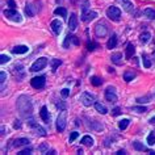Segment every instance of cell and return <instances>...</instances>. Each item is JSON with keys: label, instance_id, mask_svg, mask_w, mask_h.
<instances>
[{"label": "cell", "instance_id": "8fae6325", "mask_svg": "<svg viewBox=\"0 0 155 155\" xmlns=\"http://www.w3.org/2000/svg\"><path fill=\"white\" fill-rule=\"evenodd\" d=\"M117 3L118 4H121L122 5V8L126 11V12H133L134 11V5H133V3L129 2V0H117Z\"/></svg>", "mask_w": 155, "mask_h": 155}, {"label": "cell", "instance_id": "7402d4cb", "mask_svg": "<svg viewBox=\"0 0 155 155\" xmlns=\"http://www.w3.org/2000/svg\"><path fill=\"white\" fill-rule=\"evenodd\" d=\"M95 108H96V110H97L99 113H101V114H107L108 113L107 107L104 105V104H101V103H95Z\"/></svg>", "mask_w": 155, "mask_h": 155}, {"label": "cell", "instance_id": "ffe728a7", "mask_svg": "<svg viewBox=\"0 0 155 155\" xmlns=\"http://www.w3.org/2000/svg\"><path fill=\"white\" fill-rule=\"evenodd\" d=\"M29 139H26V138H18L16 139V141L13 142V146L15 147H21V146H28L29 145Z\"/></svg>", "mask_w": 155, "mask_h": 155}, {"label": "cell", "instance_id": "d4e9b609", "mask_svg": "<svg viewBox=\"0 0 155 155\" xmlns=\"http://www.w3.org/2000/svg\"><path fill=\"white\" fill-rule=\"evenodd\" d=\"M150 38H151V34L149 32H145L139 36V41H141L142 44H147V42L150 41Z\"/></svg>", "mask_w": 155, "mask_h": 155}, {"label": "cell", "instance_id": "3957f363", "mask_svg": "<svg viewBox=\"0 0 155 155\" xmlns=\"http://www.w3.org/2000/svg\"><path fill=\"white\" fill-rule=\"evenodd\" d=\"M46 64H48V58L41 57V58H38V59L34 62L32 66H30V71H32V72H37V71H40V70L45 68Z\"/></svg>", "mask_w": 155, "mask_h": 155}, {"label": "cell", "instance_id": "f6af8a7d", "mask_svg": "<svg viewBox=\"0 0 155 155\" xmlns=\"http://www.w3.org/2000/svg\"><path fill=\"white\" fill-rule=\"evenodd\" d=\"M120 113H121V109H120V108H114V109L112 110V114L113 116H118Z\"/></svg>", "mask_w": 155, "mask_h": 155}, {"label": "cell", "instance_id": "f5cc1de1", "mask_svg": "<svg viewBox=\"0 0 155 155\" xmlns=\"http://www.w3.org/2000/svg\"><path fill=\"white\" fill-rule=\"evenodd\" d=\"M150 122H151V124H155V117L151 118V120H150Z\"/></svg>", "mask_w": 155, "mask_h": 155}, {"label": "cell", "instance_id": "e575fe53", "mask_svg": "<svg viewBox=\"0 0 155 155\" xmlns=\"http://www.w3.org/2000/svg\"><path fill=\"white\" fill-rule=\"evenodd\" d=\"M11 61V58L8 55H5V54H2V57H0V63L4 64V63H8Z\"/></svg>", "mask_w": 155, "mask_h": 155}, {"label": "cell", "instance_id": "c3c4849f", "mask_svg": "<svg viewBox=\"0 0 155 155\" xmlns=\"http://www.w3.org/2000/svg\"><path fill=\"white\" fill-rule=\"evenodd\" d=\"M72 42H74L75 45L79 44V40H78V37H74V38H72Z\"/></svg>", "mask_w": 155, "mask_h": 155}, {"label": "cell", "instance_id": "484cf974", "mask_svg": "<svg viewBox=\"0 0 155 155\" xmlns=\"http://www.w3.org/2000/svg\"><path fill=\"white\" fill-rule=\"evenodd\" d=\"M50 63H51V71L55 72L57 68L62 64V61L61 59H51V61H50Z\"/></svg>", "mask_w": 155, "mask_h": 155}, {"label": "cell", "instance_id": "ac0fdd59", "mask_svg": "<svg viewBox=\"0 0 155 155\" xmlns=\"http://www.w3.org/2000/svg\"><path fill=\"white\" fill-rule=\"evenodd\" d=\"M134 53H135L134 45H133V44H127V46H126V54H125L126 59H130V58L134 55Z\"/></svg>", "mask_w": 155, "mask_h": 155}, {"label": "cell", "instance_id": "5b68a950", "mask_svg": "<svg viewBox=\"0 0 155 155\" xmlns=\"http://www.w3.org/2000/svg\"><path fill=\"white\" fill-rule=\"evenodd\" d=\"M80 101H82V104L84 107H91V105H94V104L96 103V100L91 94H88V92H83L82 96H80Z\"/></svg>", "mask_w": 155, "mask_h": 155}, {"label": "cell", "instance_id": "5bb4252c", "mask_svg": "<svg viewBox=\"0 0 155 155\" xmlns=\"http://www.w3.org/2000/svg\"><path fill=\"white\" fill-rule=\"evenodd\" d=\"M96 16H97V13L94 12V11H90V12H84V13H82V20H83L84 22H88V21L94 20Z\"/></svg>", "mask_w": 155, "mask_h": 155}, {"label": "cell", "instance_id": "1f68e13d", "mask_svg": "<svg viewBox=\"0 0 155 155\" xmlns=\"http://www.w3.org/2000/svg\"><path fill=\"white\" fill-rule=\"evenodd\" d=\"M25 13L28 15V17H33L34 16V11H33L32 4H26V7H25Z\"/></svg>", "mask_w": 155, "mask_h": 155}, {"label": "cell", "instance_id": "60d3db41", "mask_svg": "<svg viewBox=\"0 0 155 155\" xmlns=\"http://www.w3.org/2000/svg\"><path fill=\"white\" fill-rule=\"evenodd\" d=\"M78 137H79V133H78V131H72L71 135H70V142H74Z\"/></svg>", "mask_w": 155, "mask_h": 155}, {"label": "cell", "instance_id": "44dd1931", "mask_svg": "<svg viewBox=\"0 0 155 155\" xmlns=\"http://www.w3.org/2000/svg\"><path fill=\"white\" fill-rule=\"evenodd\" d=\"M133 147H134V149L137 150V151H149L150 154H154V151H150L149 149H147V147H145V146L142 145V143H139L138 141L133 142Z\"/></svg>", "mask_w": 155, "mask_h": 155}, {"label": "cell", "instance_id": "6da1fadb", "mask_svg": "<svg viewBox=\"0 0 155 155\" xmlns=\"http://www.w3.org/2000/svg\"><path fill=\"white\" fill-rule=\"evenodd\" d=\"M17 108L20 110L21 116H24V117H28V116L32 114V103H30V99L28 96H20L18 97Z\"/></svg>", "mask_w": 155, "mask_h": 155}, {"label": "cell", "instance_id": "2e32d148", "mask_svg": "<svg viewBox=\"0 0 155 155\" xmlns=\"http://www.w3.org/2000/svg\"><path fill=\"white\" fill-rule=\"evenodd\" d=\"M28 50H29L28 46H25V45H18V46H16L15 49H12V53H15V54H25V53H28Z\"/></svg>", "mask_w": 155, "mask_h": 155}, {"label": "cell", "instance_id": "603a6c76", "mask_svg": "<svg viewBox=\"0 0 155 155\" xmlns=\"http://www.w3.org/2000/svg\"><path fill=\"white\" fill-rule=\"evenodd\" d=\"M134 78H135V72H133V70L125 71V74H124V80H125V82H131Z\"/></svg>", "mask_w": 155, "mask_h": 155}, {"label": "cell", "instance_id": "ee69618b", "mask_svg": "<svg viewBox=\"0 0 155 155\" xmlns=\"http://www.w3.org/2000/svg\"><path fill=\"white\" fill-rule=\"evenodd\" d=\"M13 127H15V129H20V127H21V122H20V120H16V121H15Z\"/></svg>", "mask_w": 155, "mask_h": 155}, {"label": "cell", "instance_id": "f1b7e54d", "mask_svg": "<svg viewBox=\"0 0 155 155\" xmlns=\"http://www.w3.org/2000/svg\"><path fill=\"white\" fill-rule=\"evenodd\" d=\"M82 143L86 146H92L94 145V138L90 137V135H86V137L82 138Z\"/></svg>", "mask_w": 155, "mask_h": 155}, {"label": "cell", "instance_id": "bcb514c9", "mask_svg": "<svg viewBox=\"0 0 155 155\" xmlns=\"http://www.w3.org/2000/svg\"><path fill=\"white\" fill-rule=\"evenodd\" d=\"M8 5H9L12 9H15V7H16V4H15L13 0H8Z\"/></svg>", "mask_w": 155, "mask_h": 155}, {"label": "cell", "instance_id": "9a60e30c", "mask_svg": "<svg viewBox=\"0 0 155 155\" xmlns=\"http://www.w3.org/2000/svg\"><path fill=\"white\" fill-rule=\"evenodd\" d=\"M40 116H41V118L44 120L46 124H49V121H50V114H49V112H48V108L42 107L41 108V112H40Z\"/></svg>", "mask_w": 155, "mask_h": 155}, {"label": "cell", "instance_id": "d6986e66", "mask_svg": "<svg viewBox=\"0 0 155 155\" xmlns=\"http://www.w3.org/2000/svg\"><path fill=\"white\" fill-rule=\"evenodd\" d=\"M110 61L113 62L114 64H121V63H122V54H121V53H114V54H112Z\"/></svg>", "mask_w": 155, "mask_h": 155}, {"label": "cell", "instance_id": "83f0119b", "mask_svg": "<svg viewBox=\"0 0 155 155\" xmlns=\"http://www.w3.org/2000/svg\"><path fill=\"white\" fill-rule=\"evenodd\" d=\"M91 84L92 86H95V87H99V86H101L103 84V79H100L99 76H92L91 78Z\"/></svg>", "mask_w": 155, "mask_h": 155}, {"label": "cell", "instance_id": "cb8c5ba5", "mask_svg": "<svg viewBox=\"0 0 155 155\" xmlns=\"http://www.w3.org/2000/svg\"><path fill=\"white\" fill-rule=\"evenodd\" d=\"M143 15H145L147 18H150V20H155V9H153V8H146L143 11Z\"/></svg>", "mask_w": 155, "mask_h": 155}, {"label": "cell", "instance_id": "ab89813d", "mask_svg": "<svg viewBox=\"0 0 155 155\" xmlns=\"http://www.w3.org/2000/svg\"><path fill=\"white\" fill-rule=\"evenodd\" d=\"M151 97L150 96H145V97H138L137 99V101L138 103H141V104H143V103H149V100H150Z\"/></svg>", "mask_w": 155, "mask_h": 155}, {"label": "cell", "instance_id": "f907efd6", "mask_svg": "<svg viewBox=\"0 0 155 155\" xmlns=\"http://www.w3.org/2000/svg\"><path fill=\"white\" fill-rule=\"evenodd\" d=\"M7 133H5V127L4 126H2V135H5Z\"/></svg>", "mask_w": 155, "mask_h": 155}, {"label": "cell", "instance_id": "30bf717a", "mask_svg": "<svg viewBox=\"0 0 155 155\" xmlns=\"http://www.w3.org/2000/svg\"><path fill=\"white\" fill-rule=\"evenodd\" d=\"M105 99L110 103H116L117 101V95L114 94V88L113 87H108L105 91Z\"/></svg>", "mask_w": 155, "mask_h": 155}, {"label": "cell", "instance_id": "4316f807", "mask_svg": "<svg viewBox=\"0 0 155 155\" xmlns=\"http://www.w3.org/2000/svg\"><path fill=\"white\" fill-rule=\"evenodd\" d=\"M54 13L58 15V16H62V17H67V9L63 8V7H59L54 11Z\"/></svg>", "mask_w": 155, "mask_h": 155}, {"label": "cell", "instance_id": "52a82bcc", "mask_svg": "<svg viewBox=\"0 0 155 155\" xmlns=\"http://www.w3.org/2000/svg\"><path fill=\"white\" fill-rule=\"evenodd\" d=\"M45 83H46V78L45 76H36L30 80V84H32L33 88L36 90H41V88L45 87Z\"/></svg>", "mask_w": 155, "mask_h": 155}, {"label": "cell", "instance_id": "8992f818", "mask_svg": "<svg viewBox=\"0 0 155 155\" xmlns=\"http://www.w3.org/2000/svg\"><path fill=\"white\" fill-rule=\"evenodd\" d=\"M107 33H108V28H107V25L104 24V22H97V24L95 25V34H96V37L103 38V37L107 36Z\"/></svg>", "mask_w": 155, "mask_h": 155}, {"label": "cell", "instance_id": "e0dca14e", "mask_svg": "<svg viewBox=\"0 0 155 155\" xmlns=\"http://www.w3.org/2000/svg\"><path fill=\"white\" fill-rule=\"evenodd\" d=\"M116 45H117V34H112L110 38L108 40L107 48H108V49H114Z\"/></svg>", "mask_w": 155, "mask_h": 155}, {"label": "cell", "instance_id": "4fadbf2b", "mask_svg": "<svg viewBox=\"0 0 155 155\" xmlns=\"http://www.w3.org/2000/svg\"><path fill=\"white\" fill-rule=\"evenodd\" d=\"M50 28L53 29V32L55 34H59L62 32V22L59 20H53L50 24Z\"/></svg>", "mask_w": 155, "mask_h": 155}, {"label": "cell", "instance_id": "7bdbcfd3", "mask_svg": "<svg viewBox=\"0 0 155 155\" xmlns=\"http://www.w3.org/2000/svg\"><path fill=\"white\" fill-rule=\"evenodd\" d=\"M30 153H32V149L28 147V149H25V150H21L20 153H18V155H29Z\"/></svg>", "mask_w": 155, "mask_h": 155}, {"label": "cell", "instance_id": "681fc988", "mask_svg": "<svg viewBox=\"0 0 155 155\" xmlns=\"http://www.w3.org/2000/svg\"><path fill=\"white\" fill-rule=\"evenodd\" d=\"M124 154H126L124 150H118V151H117V155H124Z\"/></svg>", "mask_w": 155, "mask_h": 155}, {"label": "cell", "instance_id": "d590c367", "mask_svg": "<svg viewBox=\"0 0 155 155\" xmlns=\"http://www.w3.org/2000/svg\"><path fill=\"white\" fill-rule=\"evenodd\" d=\"M142 59H143V66H145L146 68H150L151 67V62H150L149 58H147V55H143Z\"/></svg>", "mask_w": 155, "mask_h": 155}, {"label": "cell", "instance_id": "836d02e7", "mask_svg": "<svg viewBox=\"0 0 155 155\" xmlns=\"http://www.w3.org/2000/svg\"><path fill=\"white\" fill-rule=\"evenodd\" d=\"M97 48H99V45L96 44V42H88V45H87L88 51H94V50H96Z\"/></svg>", "mask_w": 155, "mask_h": 155}, {"label": "cell", "instance_id": "f546056e", "mask_svg": "<svg viewBox=\"0 0 155 155\" xmlns=\"http://www.w3.org/2000/svg\"><path fill=\"white\" fill-rule=\"evenodd\" d=\"M129 122H130V121H129L127 118H124V120H121V121L118 122V127H120L121 130H125L126 127L129 126Z\"/></svg>", "mask_w": 155, "mask_h": 155}, {"label": "cell", "instance_id": "7dc6e473", "mask_svg": "<svg viewBox=\"0 0 155 155\" xmlns=\"http://www.w3.org/2000/svg\"><path fill=\"white\" fill-rule=\"evenodd\" d=\"M57 107H58V108H61V109H66V105H64L63 103H59V104H57Z\"/></svg>", "mask_w": 155, "mask_h": 155}, {"label": "cell", "instance_id": "b9f144b4", "mask_svg": "<svg viewBox=\"0 0 155 155\" xmlns=\"http://www.w3.org/2000/svg\"><path fill=\"white\" fill-rule=\"evenodd\" d=\"M5 79H7V74L4 71H2L0 72V82H2L3 86H4V83H5Z\"/></svg>", "mask_w": 155, "mask_h": 155}, {"label": "cell", "instance_id": "9c48e42d", "mask_svg": "<svg viewBox=\"0 0 155 155\" xmlns=\"http://www.w3.org/2000/svg\"><path fill=\"white\" fill-rule=\"evenodd\" d=\"M29 125H30V127H32L33 131H34V133H36L37 135H41V137H46V134H48V133H46V130H45L42 126L37 125V124L34 122L33 120H30V121H29Z\"/></svg>", "mask_w": 155, "mask_h": 155}, {"label": "cell", "instance_id": "4dcf8cb0", "mask_svg": "<svg viewBox=\"0 0 155 155\" xmlns=\"http://www.w3.org/2000/svg\"><path fill=\"white\" fill-rule=\"evenodd\" d=\"M72 38H74V36H72V34H67V36H66L64 41H63V48H66V49L68 48V45H70V44H71V42H72Z\"/></svg>", "mask_w": 155, "mask_h": 155}, {"label": "cell", "instance_id": "f35d334b", "mask_svg": "<svg viewBox=\"0 0 155 155\" xmlns=\"http://www.w3.org/2000/svg\"><path fill=\"white\" fill-rule=\"evenodd\" d=\"M61 95H62V97H68V96H70V90H68V88H63V90H62L61 91Z\"/></svg>", "mask_w": 155, "mask_h": 155}, {"label": "cell", "instance_id": "d6a6232c", "mask_svg": "<svg viewBox=\"0 0 155 155\" xmlns=\"http://www.w3.org/2000/svg\"><path fill=\"white\" fill-rule=\"evenodd\" d=\"M147 143L151 146L155 143V131H151V133L149 134V137H147Z\"/></svg>", "mask_w": 155, "mask_h": 155}, {"label": "cell", "instance_id": "7c38bea8", "mask_svg": "<svg viewBox=\"0 0 155 155\" xmlns=\"http://www.w3.org/2000/svg\"><path fill=\"white\" fill-rule=\"evenodd\" d=\"M68 28L71 32H74L76 28H78V16L75 13H72L71 16H70V20H68Z\"/></svg>", "mask_w": 155, "mask_h": 155}, {"label": "cell", "instance_id": "74e56055", "mask_svg": "<svg viewBox=\"0 0 155 155\" xmlns=\"http://www.w3.org/2000/svg\"><path fill=\"white\" fill-rule=\"evenodd\" d=\"M96 124H97V121H94V122H91L90 124V127H94V129L95 130H103V125H97V126H96Z\"/></svg>", "mask_w": 155, "mask_h": 155}, {"label": "cell", "instance_id": "816d5d0a", "mask_svg": "<svg viewBox=\"0 0 155 155\" xmlns=\"http://www.w3.org/2000/svg\"><path fill=\"white\" fill-rule=\"evenodd\" d=\"M108 71H109V72H112V74H114V70H113V68H110V67L108 68Z\"/></svg>", "mask_w": 155, "mask_h": 155}, {"label": "cell", "instance_id": "7a4b0ae2", "mask_svg": "<svg viewBox=\"0 0 155 155\" xmlns=\"http://www.w3.org/2000/svg\"><path fill=\"white\" fill-rule=\"evenodd\" d=\"M66 125H67V112H66V109H62L57 118V130L59 133L63 131L66 129Z\"/></svg>", "mask_w": 155, "mask_h": 155}, {"label": "cell", "instance_id": "8d00e7d4", "mask_svg": "<svg viewBox=\"0 0 155 155\" xmlns=\"http://www.w3.org/2000/svg\"><path fill=\"white\" fill-rule=\"evenodd\" d=\"M133 110L138 112V113H145V112H147V108L146 107H133Z\"/></svg>", "mask_w": 155, "mask_h": 155}, {"label": "cell", "instance_id": "db71d44e", "mask_svg": "<svg viewBox=\"0 0 155 155\" xmlns=\"http://www.w3.org/2000/svg\"><path fill=\"white\" fill-rule=\"evenodd\" d=\"M153 55H154V59H155V51H154V53H153Z\"/></svg>", "mask_w": 155, "mask_h": 155}, {"label": "cell", "instance_id": "277c9868", "mask_svg": "<svg viewBox=\"0 0 155 155\" xmlns=\"http://www.w3.org/2000/svg\"><path fill=\"white\" fill-rule=\"evenodd\" d=\"M107 17L112 21H120V17H121V11H120L117 7H109L107 9Z\"/></svg>", "mask_w": 155, "mask_h": 155}, {"label": "cell", "instance_id": "ba28073f", "mask_svg": "<svg viewBox=\"0 0 155 155\" xmlns=\"http://www.w3.org/2000/svg\"><path fill=\"white\" fill-rule=\"evenodd\" d=\"M4 16L7 17V18H9V20H12V21H16V22H20L21 21V16H20V13L18 12H16L15 9H5L4 12Z\"/></svg>", "mask_w": 155, "mask_h": 155}]
</instances>
